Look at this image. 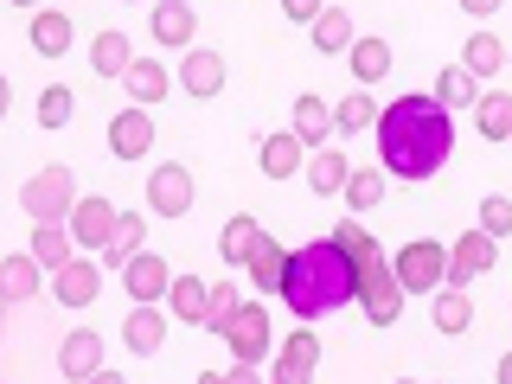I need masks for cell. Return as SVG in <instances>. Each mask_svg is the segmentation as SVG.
I'll return each mask as SVG.
<instances>
[{"instance_id":"6da1fadb","label":"cell","mask_w":512,"mask_h":384,"mask_svg":"<svg viewBox=\"0 0 512 384\" xmlns=\"http://www.w3.org/2000/svg\"><path fill=\"white\" fill-rule=\"evenodd\" d=\"M455 148V109L442 96H397L378 116V154L397 180H436Z\"/></svg>"},{"instance_id":"7a4b0ae2","label":"cell","mask_w":512,"mask_h":384,"mask_svg":"<svg viewBox=\"0 0 512 384\" xmlns=\"http://www.w3.org/2000/svg\"><path fill=\"white\" fill-rule=\"evenodd\" d=\"M359 295V263L340 250V237H314V244L288 250V276H282V301L295 320H320L340 314Z\"/></svg>"},{"instance_id":"3957f363","label":"cell","mask_w":512,"mask_h":384,"mask_svg":"<svg viewBox=\"0 0 512 384\" xmlns=\"http://www.w3.org/2000/svg\"><path fill=\"white\" fill-rule=\"evenodd\" d=\"M404 295L410 288L397 282V263H384V256L372 250L359 263V308H365V320H372V327H391V320L404 314Z\"/></svg>"},{"instance_id":"277c9868","label":"cell","mask_w":512,"mask_h":384,"mask_svg":"<svg viewBox=\"0 0 512 384\" xmlns=\"http://www.w3.org/2000/svg\"><path fill=\"white\" fill-rule=\"evenodd\" d=\"M71 205H77V180H71V167H45V173H32V180L20 186V212L32 224H45V218H71Z\"/></svg>"},{"instance_id":"5b68a950","label":"cell","mask_w":512,"mask_h":384,"mask_svg":"<svg viewBox=\"0 0 512 384\" xmlns=\"http://www.w3.org/2000/svg\"><path fill=\"white\" fill-rule=\"evenodd\" d=\"M397 282L410 288V295H429V288L448 282V244L436 237H416V244L397 250Z\"/></svg>"},{"instance_id":"8992f818","label":"cell","mask_w":512,"mask_h":384,"mask_svg":"<svg viewBox=\"0 0 512 384\" xmlns=\"http://www.w3.org/2000/svg\"><path fill=\"white\" fill-rule=\"evenodd\" d=\"M493 256H500V237H493V231H480V224H474V231H461L455 244H448V282H455V288L480 282L493 269Z\"/></svg>"},{"instance_id":"52a82bcc","label":"cell","mask_w":512,"mask_h":384,"mask_svg":"<svg viewBox=\"0 0 512 384\" xmlns=\"http://www.w3.org/2000/svg\"><path fill=\"white\" fill-rule=\"evenodd\" d=\"M224 340H231L237 365H263L269 359V308L263 301H244V308L231 314V327H224Z\"/></svg>"},{"instance_id":"ba28073f","label":"cell","mask_w":512,"mask_h":384,"mask_svg":"<svg viewBox=\"0 0 512 384\" xmlns=\"http://www.w3.org/2000/svg\"><path fill=\"white\" fill-rule=\"evenodd\" d=\"M71 237H77V250H109V237H116V224H122V212L116 205L103 199V192H96V199H77L71 205Z\"/></svg>"},{"instance_id":"9c48e42d","label":"cell","mask_w":512,"mask_h":384,"mask_svg":"<svg viewBox=\"0 0 512 384\" xmlns=\"http://www.w3.org/2000/svg\"><path fill=\"white\" fill-rule=\"evenodd\" d=\"M58 372L71 378V384L103 378V372H109V359H103V333H90V327L64 333V346H58Z\"/></svg>"},{"instance_id":"30bf717a","label":"cell","mask_w":512,"mask_h":384,"mask_svg":"<svg viewBox=\"0 0 512 384\" xmlns=\"http://www.w3.org/2000/svg\"><path fill=\"white\" fill-rule=\"evenodd\" d=\"M109 154L116 160H148L154 154V116L148 103H128L116 122H109Z\"/></svg>"},{"instance_id":"8fae6325","label":"cell","mask_w":512,"mask_h":384,"mask_svg":"<svg viewBox=\"0 0 512 384\" xmlns=\"http://www.w3.org/2000/svg\"><path fill=\"white\" fill-rule=\"evenodd\" d=\"M148 212H154V218H186V212H192V173H186V167H154V180H148Z\"/></svg>"},{"instance_id":"7c38bea8","label":"cell","mask_w":512,"mask_h":384,"mask_svg":"<svg viewBox=\"0 0 512 384\" xmlns=\"http://www.w3.org/2000/svg\"><path fill=\"white\" fill-rule=\"evenodd\" d=\"M96 288H103V263H90V256H71L64 269H52V295L64 308H90Z\"/></svg>"},{"instance_id":"4fadbf2b","label":"cell","mask_w":512,"mask_h":384,"mask_svg":"<svg viewBox=\"0 0 512 384\" xmlns=\"http://www.w3.org/2000/svg\"><path fill=\"white\" fill-rule=\"evenodd\" d=\"M122 282H128V295H135V301H167L173 263H167V256H154V250H141V256H128Z\"/></svg>"},{"instance_id":"5bb4252c","label":"cell","mask_w":512,"mask_h":384,"mask_svg":"<svg viewBox=\"0 0 512 384\" xmlns=\"http://www.w3.org/2000/svg\"><path fill=\"white\" fill-rule=\"evenodd\" d=\"M122 340H128V352H135V359H154V352L167 346V314H160V301H135Z\"/></svg>"},{"instance_id":"9a60e30c","label":"cell","mask_w":512,"mask_h":384,"mask_svg":"<svg viewBox=\"0 0 512 384\" xmlns=\"http://www.w3.org/2000/svg\"><path fill=\"white\" fill-rule=\"evenodd\" d=\"M314 365H320V340H314L308 327H301V333H288V340H282L276 372H269V378H282V384H308V378H314Z\"/></svg>"},{"instance_id":"2e32d148","label":"cell","mask_w":512,"mask_h":384,"mask_svg":"<svg viewBox=\"0 0 512 384\" xmlns=\"http://www.w3.org/2000/svg\"><path fill=\"white\" fill-rule=\"evenodd\" d=\"M180 84H186V96H218L224 90V58L212 52V45H186Z\"/></svg>"},{"instance_id":"e0dca14e","label":"cell","mask_w":512,"mask_h":384,"mask_svg":"<svg viewBox=\"0 0 512 384\" xmlns=\"http://www.w3.org/2000/svg\"><path fill=\"white\" fill-rule=\"evenodd\" d=\"M39 256L32 250H20V256H0V301H7V308H20V301H32L39 295Z\"/></svg>"},{"instance_id":"ac0fdd59","label":"cell","mask_w":512,"mask_h":384,"mask_svg":"<svg viewBox=\"0 0 512 384\" xmlns=\"http://www.w3.org/2000/svg\"><path fill=\"white\" fill-rule=\"evenodd\" d=\"M148 20H154V45H173V52H186L192 32H199V13H192L186 0H160Z\"/></svg>"},{"instance_id":"d6986e66","label":"cell","mask_w":512,"mask_h":384,"mask_svg":"<svg viewBox=\"0 0 512 384\" xmlns=\"http://www.w3.org/2000/svg\"><path fill=\"white\" fill-rule=\"evenodd\" d=\"M250 282H256V295H269V288H276V295H282V276H288V250L276 244V237H256V250H250Z\"/></svg>"},{"instance_id":"ffe728a7","label":"cell","mask_w":512,"mask_h":384,"mask_svg":"<svg viewBox=\"0 0 512 384\" xmlns=\"http://www.w3.org/2000/svg\"><path fill=\"white\" fill-rule=\"evenodd\" d=\"M122 84H128V103H148V109H160V96L173 90V77H167V64L135 58V64L122 71Z\"/></svg>"},{"instance_id":"44dd1931","label":"cell","mask_w":512,"mask_h":384,"mask_svg":"<svg viewBox=\"0 0 512 384\" xmlns=\"http://www.w3.org/2000/svg\"><path fill=\"white\" fill-rule=\"evenodd\" d=\"M128 64H135V45H128V32L103 26V32L90 39V71H96V77H122Z\"/></svg>"},{"instance_id":"7402d4cb","label":"cell","mask_w":512,"mask_h":384,"mask_svg":"<svg viewBox=\"0 0 512 384\" xmlns=\"http://www.w3.org/2000/svg\"><path fill=\"white\" fill-rule=\"evenodd\" d=\"M346 64H352V84H384L391 77V45L384 39H352V52H346Z\"/></svg>"},{"instance_id":"603a6c76","label":"cell","mask_w":512,"mask_h":384,"mask_svg":"<svg viewBox=\"0 0 512 384\" xmlns=\"http://www.w3.org/2000/svg\"><path fill=\"white\" fill-rule=\"evenodd\" d=\"M32 256H39L45 269H64L71 263V250H77V237H71V224H58V218H45V224H32Z\"/></svg>"},{"instance_id":"cb8c5ba5","label":"cell","mask_w":512,"mask_h":384,"mask_svg":"<svg viewBox=\"0 0 512 384\" xmlns=\"http://www.w3.org/2000/svg\"><path fill=\"white\" fill-rule=\"evenodd\" d=\"M333 128H340V116H333L327 103H320V96L308 90V96H295V135L308 141V148H327V135Z\"/></svg>"},{"instance_id":"d4e9b609","label":"cell","mask_w":512,"mask_h":384,"mask_svg":"<svg viewBox=\"0 0 512 384\" xmlns=\"http://www.w3.org/2000/svg\"><path fill=\"white\" fill-rule=\"evenodd\" d=\"M301 148H308V141H301L295 128H288V135H263V173H269V180H295V173H301Z\"/></svg>"},{"instance_id":"484cf974","label":"cell","mask_w":512,"mask_h":384,"mask_svg":"<svg viewBox=\"0 0 512 384\" xmlns=\"http://www.w3.org/2000/svg\"><path fill=\"white\" fill-rule=\"evenodd\" d=\"M474 128H480L487 141H512V96H506V90H480Z\"/></svg>"},{"instance_id":"4316f807","label":"cell","mask_w":512,"mask_h":384,"mask_svg":"<svg viewBox=\"0 0 512 384\" xmlns=\"http://www.w3.org/2000/svg\"><path fill=\"white\" fill-rule=\"evenodd\" d=\"M205 301H212V288H205L199 276H173V288H167V308H173V320L199 327V320H205Z\"/></svg>"},{"instance_id":"83f0119b","label":"cell","mask_w":512,"mask_h":384,"mask_svg":"<svg viewBox=\"0 0 512 384\" xmlns=\"http://www.w3.org/2000/svg\"><path fill=\"white\" fill-rule=\"evenodd\" d=\"M346 180H352V160H346V154H333V148H320V154H314V167H308V186L320 192V199H340Z\"/></svg>"},{"instance_id":"f1b7e54d","label":"cell","mask_w":512,"mask_h":384,"mask_svg":"<svg viewBox=\"0 0 512 384\" xmlns=\"http://www.w3.org/2000/svg\"><path fill=\"white\" fill-rule=\"evenodd\" d=\"M429 320H436V333H448V340H455V333H468V327H474V301L461 295L455 282H448L442 295H436V314H429Z\"/></svg>"},{"instance_id":"f546056e","label":"cell","mask_w":512,"mask_h":384,"mask_svg":"<svg viewBox=\"0 0 512 384\" xmlns=\"http://www.w3.org/2000/svg\"><path fill=\"white\" fill-rule=\"evenodd\" d=\"M32 52H45V58L71 52V13H32Z\"/></svg>"},{"instance_id":"4dcf8cb0","label":"cell","mask_w":512,"mask_h":384,"mask_svg":"<svg viewBox=\"0 0 512 384\" xmlns=\"http://www.w3.org/2000/svg\"><path fill=\"white\" fill-rule=\"evenodd\" d=\"M436 96L461 116V109H474V103H480V77L468 71V64H448V71L436 77Z\"/></svg>"},{"instance_id":"1f68e13d","label":"cell","mask_w":512,"mask_h":384,"mask_svg":"<svg viewBox=\"0 0 512 384\" xmlns=\"http://www.w3.org/2000/svg\"><path fill=\"white\" fill-rule=\"evenodd\" d=\"M256 237H263V224H256L250 212H244V218H231V224H224V237H218L224 263H231V269H244V263H250V250H256Z\"/></svg>"},{"instance_id":"d6a6232c","label":"cell","mask_w":512,"mask_h":384,"mask_svg":"<svg viewBox=\"0 0 512 384\" xmlns=\"http://www.w3.org/2000/svg\"><path fill=\"white\" fill-rule=\"evenodd\" d=\"M461 64H468L474 77H500L506 71V45L493 39V32H474V39L461 45Z\"/></svg>"},{"instance_id":"836d02e7","label":"cell","mask_w":512,"mask_h":384,"mask_svg":"<svg viewBox=\"0 0 512 384\" xmlns=\"http://www.w3.org/2000/svg\"><path fill=\"white\" fill-rule=\"evenodd\" d=\"M141 237H148V218H128L116 224V237H109V250H103V269H128V256H141Z\"/></svg>"},{"instance_id":"e575fe53","label":"cell","mask_w":512,"mask_h":384,"mask_svg":"<svg viewBox=\"0 0 512 384\" xmlns=\"http://www.w3.org/2000/svg\"><path fill=\"white\" fill-rule=\"evenodd\" d=\"M352 39H359V32H352V20H346V13L340 7H327V13H320V20H314V52H352Z\"/></svg>"},{"instance_id":"d590c367","label":"cell","mask_w":512,"mask_h":384,"mask_svg":"<svg viewBox=\"0 0 512 384\" xmlns=\"http://www.w3.org/2000/svg\"><path fill=\"white\" fill-rule=\"evenodd\" d=\"M340 199L352 205V212H378V205H384V173L378 167H352V180H346Z\"/></svg>"},{"instance_id":"8d00e7d4","label":"cell","mask_w":512,"mask_h":384,"mask_svg":"<svg viewBox=\"0 0 512 384\" xmlns=\"http://www.w3.org/2000/svg\"><path fill=\"white\" fill-rule=\"evenodd\" d=\"M333 116H340V128H346V135H359V128H378V116H384V109L372 103V96H365V84H352V96H346L340 109H333Z\"/></svg>"},{"instance_id":"74e56055","label":"cell","mask_w":512,"mask_h":384,"mask_svg":"<svg viewBox=\"0 0 512 384\" xmlns=\"http://www.w3.org/2000/svg\"><path fill=\"white\" fill-rule=\"evenodd\" d=\"M237 308H244V301H237V288H231V282H212V301H205V320H199V327H205V333H224Z\"/></svg>"},{"instance_id":"f35d334b","label":"cell","mask_w":512,"mask_h":384,"mask_svg":"<svg viewBox=\"0 0 512 384\" xmlns=\"http://www.w3.org/2000/svg\"><path fill=\"white\" fill-rule=\"evenodd\" d=\"M71 109H77L71 84H45V90H39V122H45V128H64V122H71Z\"/></svg>"},{"instance_id":"ab89813d","label":"cell","mask_w":512,"mask_h":384,"mask_svg":"<svg viewBox=\"0 0 512 384\" xmlns=\"http://www.w3.org/2000/svg\"><path fill=\"white\" fill-rule=\"evenodd\" d=\"M480 231H493V237H512V199H480Z\"/></svg>"},{"instance_id":"60d3db41","label":"cell","mask_w":512,"mask_h":384,"mask_svg":"<svg viewBox=\"0 0 512 384\" xmlns=\"http://www.w3.org/2000/svg\"><path fill=\"white\" fill-rule=\"evenodd\" d=\"M282 13L295 26H308V20H320V13H327V0H282Z\"/></svg>"},{"instance_id":"b9f144b4","label":"cell","mask_w":512,"mask_h":384,"mask_svg":"<svg viewBox=\"0 0 512 384\" xmlns=\"http://www.w3.org/2000/svg\"><path fill=\"white\" fill-rule=\"evenodd\" d=\"M506 0H461V13H480V20H487V13H500Z\"/></svg>"},{"instance_id":"7bdbcfd3","label":"cell","mask_w":512,"mask_h":384,"mask_svg":"<svg viewBox=\"0 0 512 384\" xmlns=\"http://www.w3.org/2000/svg\"><path fill=\"white\" fill-rule=\"evenodd\" d=\"M500 384H512V352H506V359H500Z\"/></svg>"},{"instance_id":"ee69618b","label":"cell","mask_w":512,"mask_h":384,"mask_svg":"<svg viewBox=\"0 0 512 384\" xmlns=\"http://www.w3.org/2000/svg\"><path fill=\"white\" fill-rule=\"evenodd\" d=\"M13 7H39V0H13Z\"/></svg>"}]
</instances>
